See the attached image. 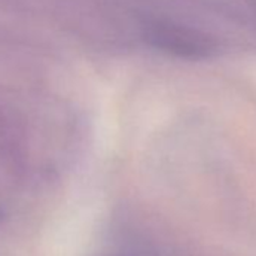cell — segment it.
<instances>
[{
  "mask_svg": "<svg viewBox=\"0 0 256 256\" xmlns=\"http://www.w3.org/2000/svg\"><path fill=\"white\" fill-rule=\"evenodd\" d=\"M150 40L160 48L186 56L205 54L210 48L204 36L178 26H154L150 32Z\"/></svg>",
  "mask_w": 256,
  "mask_h": 256,
  "instance_id": "cell-1",
  "label": "cell"
}]
</instances>
